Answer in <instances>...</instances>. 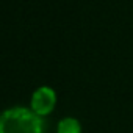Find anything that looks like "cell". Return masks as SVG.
<instances>
[{"mask_svg": "<svg viewBox=\"0 0 133 133\" xmlns=\"http://www.w3.org/2000/svg\"><path fill=\"white\" fill-rule=\"evenodd\" d=\"M55 103H56L55 91L49 86H41L39 89H36L33 92L30 105H31V110L42 117V116H47L49 113L53 111Z\"/></svg>", "mask_w": 133, "mask_h": 133, "instance_id": "7a4b0ae2", "label": "cell"}, {"mask_svg": "<svg viewBox=\"0 0 133 133\" xmlns=\"http://www.w3.org/2000/svg\"><path fill=\"white\" fill-rule=\"evenodd\" d=\"M58 133H82V125L74 117H66L58 124Z\"/></svg>", "mask_w": 133, "mask_h": 133, "instance_id": "3957f363", "label": "cell"}, {"mask_svg": "<svg viewBox=\"0 0 133 133\" xmlns=\"http://www.w3.org/2000/svg\"><path fill=\"white\" fill-rule=\"evenodd\" d=\"M45 122L33 110L11 108L0 119V133H44Z\"/></svg>", "mask_w": 133, "mask_h": 133, "instance_id": "6da1fadb", "label": "cell"}]
</instances>
